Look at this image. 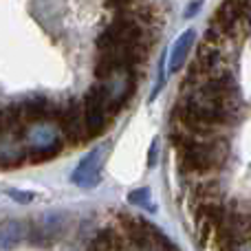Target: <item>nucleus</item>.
Returning a JSON list of instances; mask_svg holds the SVG:
<instances>
[{"instance_id":"1","label":"nucleus","mask_w":251,"mask_h":251,"mask_svg":"<svg viewBox=\"0 0 251 251\" xmlns=\"http://www.w3.org/2000/svg\"><path fill=\"white\" fill-rule=\"evenodd\" d=\"M170 143L178 152V168L183 174L216 172L229 154V143L221 134H194L174 126Z\"/></svg>"},{"instance_id":"2","label":"nucleus","mask_w":251,"mask_h":251,"mask_svg":"<svg viewBox=\"0 0 251 251\" xmlns=\"http://www.w3.org/2000/svg\"><path fill=\"white\" fill-rule=\"evenodd\" d=\"M84 115H86V124H88V134L97 137L106 130V126L110 122V97H108V86L106 82H100L95 86H91V91L84 97Z\"/></svg>"},{"instance_id":"3","label":"nucleus","mask_w":251,"mask_h":251,"mask_svg":"<svg viewBox=\"0 0 251 251\" xmlns=\"http://www.w3.org/2000/svg\"><path fill=\"white\" fill-rule=\"evenodd\" d=\"M55 124L60 126L64 139L69 143H73V146L82 143L84 139H91L86 115H84V101H69V104H62Z\"/></svg>"},{"instance_id":"4","label":"nucleus","mask_w":251,"mask_h":251,"mask_svg":"<svg viewBox=\"0 0 251 251\" xmlns=\"http://www.w3.org/2000/svg\"><path fill=\"white\" fill-rule=\"evenodd\" d=\"M119 223H122V231L124 236L130 240L134 249H148L154 245V238L159 234L156 227H152L148 221L143 218H137V216H130V214H122L119 216Z\"/></svg>"},{"instance_id":"5","label":"nucleus","mask_w":251,"mask_h":251,"mask_svg":"<svg viewBox=\"0 0 251 251\" xmlns=\"http://www.w3.org/2000/svg\"><path fill=\"white\" fill-rule=\"evenodd\" d=\"M101 152H106L104 146L95 148V150L91 152V154L86 156V159L82 161V163L77 165V170H75L73 174V181L75 183H82V185H93V183L97 181V174H100V163H101Z\"/></svg>"},{"instance_id":"6","label":"nucleus","mask_w":251,"mask_h":251,"mask_svg":"<svg viewBox=\"0 0 251 251\" xmlns=\"http://www.w3.org/2000/svg\"><path fill=\"white\" fill-rule=\"evenodd\" d=\"M192 42H194V31L192 29L185 31V33L174 42V49H172V53H170V71H172V73L185 64L187 53H190V49H192Z\"/></svg>"},{"instance_id":"7","label":"nucleus","mask_w":251,"mask_h":251,"mask_svg":"<svg viewBox=\"0 0 251 251\" xmlns=\"http://www.w3.org/2000/svg\"><path fill=\"white\" fill-rule=\"evenodd\" d=\"M119 245V236L113 229H101L93 238V251H110Z\"/></svg>"},{"instance_id":"8","label":"nucleus","mask_w":251,"mask_h":251,"mask_svg":"<svg viewBox=\"0 0 251 251\" xmlns=\"http://www.w3.org/2000/svg\"><path fill=\"white\" fill-rule=\"evenodd\" d=\"M128 199H130V203H134V205H143V207H150V192H148L146 187H143V190L132 192Z\"/></svg>"},{"instance_id":"9","label":"nucleus","mask_w":251,"mask_h":251,"mask_svg":"<svg viewBox=\"0 0 251 251\" xmlns=\"http://www.w3.org/2000/svg\"><path fill=\"white\" fill-rule=\"evenodd\" d=\"M9 229H11V223H7L4 225V231H2V240H4V249H9V243H11V236H9ZM25 236V231H22V225L18 223V227H16V231H13V238H16V243Z\"/></svg>"},{"instance_id":"10","label":"nucleus","mask_w":251,"mask_h":251,"mask_svg":"<svg viewBox=\"0 0 251 251\" xmlns=\"http://www.w3.org/2000/svg\"><path fill=\"white\" fill-rule=\"evenodd\" d=\"M110 4H126V2H130V0H108Z\"/></svg>"}]
</instances>
